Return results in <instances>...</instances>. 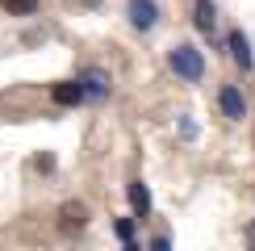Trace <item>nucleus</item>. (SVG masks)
Here are the masks:
<instances>
[{
  "label": "nucleus",
  "instance_id": "1",
  "mask_svg": "<svg viewBox=\"0 0 255 251\" xmlns=\"http://www.w3.org/2000/svg\"><path fill=\"white\" fill-rule=\"evenodd\" d=\"M167 63H172V71H176L180 80H188V84H197L201 76H205V55H201L193 42H180V46H172Z\"/></svg>",
  "mask_w": 255,
  "mask_h": 251
},
{
  "label": "nucleus",
  "instance_id": "13",
  "mask_svg": "<svg viewBox=\"0 0 255 251\" xmlns=\"http://www.w3.org/2000/svg\"><path fill=\"white\" fill-rule=\"evenodd\" d=\"M247 243H251V247H255V226H251V230H247Z\"/></svg>",
  "mask_w": 255,
  "mask_h": 251
},
{
  "label": "nucleus",
  "instance_id": "5",
  "mask_svg": "<svg viewBox=\"0 0 255 251\" xmlns=\"http://www.w3.org/2000/svg\"><path fill=\"white\" fill-rule=\"evenodd\" d=\"M226 46H230V55H235V63H239L243 71H251V67H255V55H251V42H247V34H243V29H230Z\"/></svg>",
  "mask_w": 255,
  "mask_h": 251
},
{
  "label": "nucleus",
  "instance_id": "3",
  "mask_svg": "<svg viewBox=\"0 0 255 251\" xmlns=\"http://www.w3.org/2000/svg\"><path fill=\"white\" fill-rule=\"evenodd\" d=\"M126 17H130V25L134 29H155L159 25V4L155 0H130V4H126Z\"/></svg>",
  "mask_w": 255,
  "mask_h": 251
},
{
  "label": "nucleus",
  "instance_id": "9",
  "mask_svg": "<svg viewBox=\"0 0 255 251\" xmlns=\"http://www.w3.org/2000/svg\"><path fill=\"white\" fill-rule=\"evenodd\" d=\"M55 105H84V88H80V80H63V84H55Z\"/></svg>",
  "mask_w": 255,
  "mask_h": 251
},
{
  "label": "nucleus",
  "instance_id": "2",
  "mask_svg": "<svg viewBox=\"0 0 255 251\" xmlns=\"http://www.w3.org/2000/svg\"><path fill=\"white\" fill-rule=\"evenodd\" d=\"M76 80H80V88H84V101H105V97H109V88H113V80H109V71H105V67H84Z\"/></svg>",
  "mask_w": 255,
  "mask_h": 251
},
{
  "label": "nucleus",
  "instance_id": "8",
  "mask_svg": "<svg viewBox=\"0 0 255 251\" xmlns=\"http://www.w3.org/2000/svg\"><path fill=\"white\" fill-rule=\"evenodd\" d=\"M126 197H130V205H134V218H146V214H151V188H146L142 180H134L130 188H126Z\"/></svg>",
  "mask_w": 255,
  "mask_h": 251
},
{
  "label": "nucleus",
  "instance_id": "11",
  "mask_svg": "<svg viewBox=\"0 0 255 251\" xmlns=\"http://www.w3.org/2000/svg\"><path fill=\"white\" fill-rule=\"evenodd\" d=\"M113 230H118V239H122V243L130 247V251H138V239H134V222H130V218H122V222L113 226Z\"/></svg>",
  "mask_w": 255,
  "mask_h": 251
},
{
  "label": "nucleus",
  "instance_id": "7",
  "mask_svg": "<svg viewBox=\"0 0 255 251\" xmlns=\"http://www.w3.org/2000/svg\"><path fill=\"white\" fill-rule=\"evenodd\" d=\"M59 226L63 230H84V226H88V209H84L80 201H67L59 209Z\"/></svg>",
  "mask_w": 255,
  "mask_h": 251
},
{
  "label": "nucleus",
  "instance_id": "12",
  "mask_svg": "<svg viewBox=\"0 0 255 251\" xmlns=\"http://www.w3.org/2000/svg\"><path fill=\"white\" fill-rule=\"evenodd\" d=\"M34 167H38V172H50V167H55V159H50V155H38Z\"/></svg>",
  "mask_w": 255,
  "mask_h": 251
},
{
  "label": "nucleus",
  "instance_id": "4",
  "mask_svg": "<svg viewBox=\"0 0 255 251\" xmlns=\"http://www.w3.org/2000/svg\"><path fill=\"white\" fill-rule=\"evenodd\" d=\"M218 105H222V113H226L230 122H243V118H247V97H243L235 84H226V88L218 92Z\"/></svg>",
  "mask_w": 255,
  "mask_h": 251
},
{
  "label": "nucleus",
  "instance_id": "6",
  "mask_svg": "<svg viewBox=\"0 0 255 251\" xmlns=\"http://www.w3.org/2000/svg\"><path fill=\"white\" fill-rule=\"evenodd\" d=\"M193 25L201 29V34L214 38V29H218V8H214V0H197V4H193Z\"/></svg>",
  "mask_w": 255,
  "mask_h": 251
},
{
  "label": "nucleus",
  "instance_id": "10",
  "mask_svg": "<svg viewBox=\"0 0 255 251\" xmlns=\"http://www.w3.org/2000/svg\"><path fill=\"white\" fill-rule=\"evenodd\" d=\"M0 4H4V13H8V17H34L42 0H0Z\"/></svg>",
  "mask_w": 255,
  "mask_h": 251
}]
</instances>
